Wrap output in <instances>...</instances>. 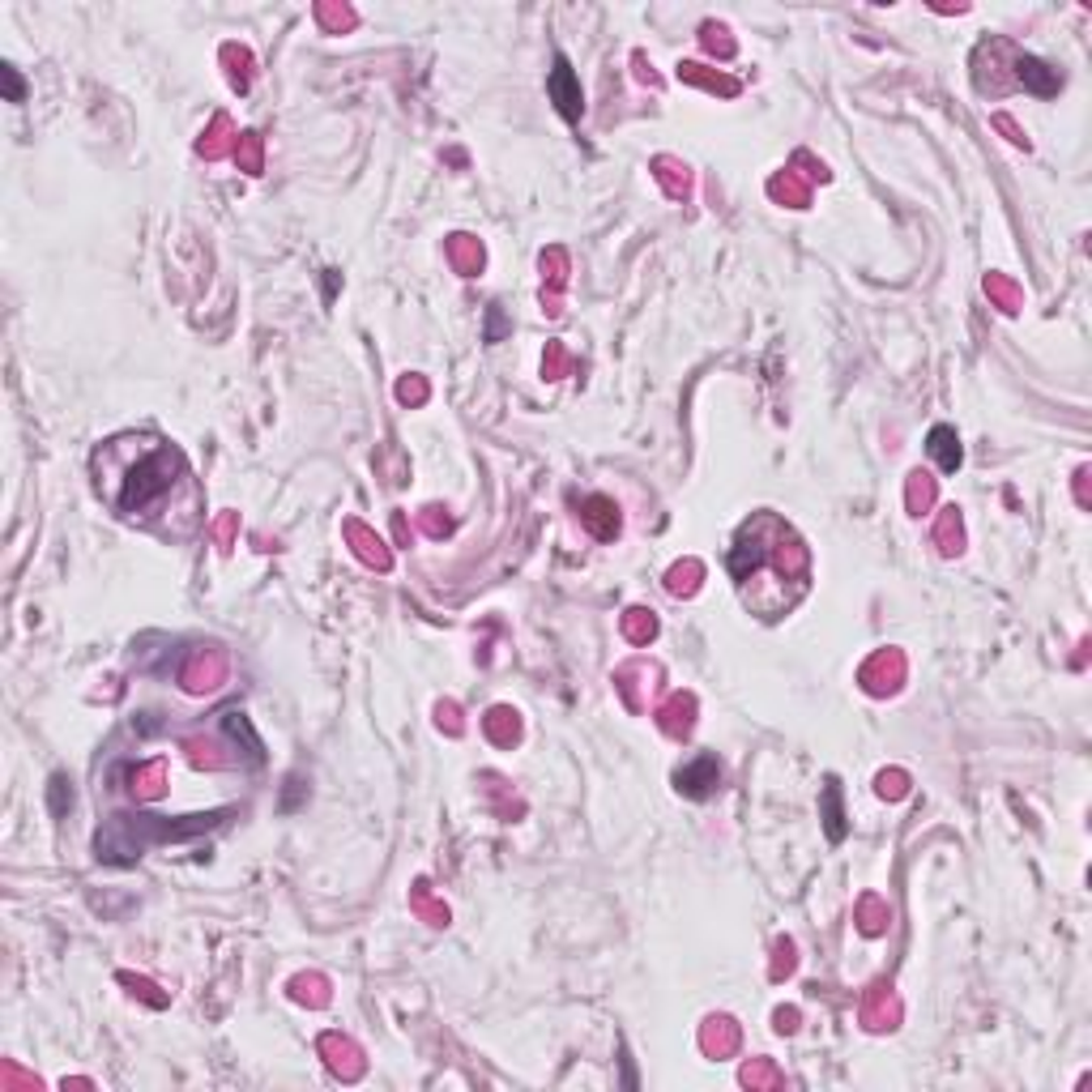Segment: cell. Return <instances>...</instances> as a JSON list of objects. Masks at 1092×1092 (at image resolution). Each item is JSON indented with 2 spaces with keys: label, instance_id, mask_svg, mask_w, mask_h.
<instances>
[{
  "label": "cell",
  "instance_id": "cell-39",
  "mask_svg": "<svg viewBox=\"0 0 1092 1092\" xmlns=\"http://www.w3.org/2000/svg\"><path fill=\"white\" fill-rule=\"evenodd\" d=\"M482 786H487V793H491V802H495V815L500 819H517V815H525V802L521 798H513V789H508V782H500V777H482Z\"/></svg>",
  "mask_w": 1092,
  "mask_h": 1092
},
{
  "label": "cell",
  "instance_id": "cell-37",
  "mask_svg": "<svg viewBox=\"0 0 1092 1092\" xmlns=\"http://www.w3.org/2000/svg\"><path fill=\"white\" fill-rule=\"evenodd\" d=\"M700 48L713 56V61H734V52H739V44H734L730 31L721 22H704L700 26Z\"/></svg>",
  "mask_w": 1092,
  "mask_h": 1092
},
{
  "label": "cell",
  "instance_id": "cell-15",
  "mask_svg": "<svg viewBox=\"0 0 1092 1092\" xmlns=\"http://www.w3.org/2000/svg\"><path fill=\"white\" fill-rule=\"evenodd\" d=\"M743 1045V1029L734 1016H708L700 1025V1049L708 1058H734Z\"/></svg>",
  "mask_w": 1092,
  "mask_h": 1092
},
{
  "label": "cell",
  "instance_id": "cell-47",
  "mask_svg": "<svg viewBox=\"0 0 1092 1092\" xmlns=\"http://www.w3.org/2000/svg\"><path fill=\"white\" fill-rule=\"evenodd\" d=\"M419 530L427 534V538H444L452 534V517H448V508H439V504H427L419 513Z\"/></svg>",
  "mask_w": 1092,
  "mask_h": 1092
},
{
  "label": "cell",
  "instance_id": "cell-52",
  "mask_svg": "<svg viewBox=\"0 0 1092 1092\" xmlns=\"http://www.w3.org/2000/svg\"><path fill=\"white\" fill-rule=\"evenodd\" d=\"M48 798H52V815H64L68 806H73V789H68V777H64V773H56V777H52Z\"/></svg>",
  "mask_w": 1092,
  "mask_h": 1092
},
{
  "label": "cell",
  "instance_id": "cell-18",
  "mask_svg": "<svg viewBox=\"0 0 1092 1092\" xmlns=\"http://www.w3.org/2000/svg\"><path fill=\"white\" fill-rule=\"evenodd\" d=\"M930 543H934V550H939L943 559H956L960 550H964V517H960L956 504L939 508V517H934V530H930Z\"/></svg>",
  "mask_w": 1092,
  "mask_h": 1092
},
{
  "label": "cell",
  "instance_id": "cell-36",
  "mask_svg": "<svg viewBox=\"0 0 1092 1092\" xmlns=\"http://www.w3.org/2000/svg\"><path fill=\"white\" fill-rule=\"evenodd\" d=\"M222 730H226V734H231V739H235V743H244V747H248V756H252V764H261V760H265V747H261V739H257V730H252V721H248L244 713H235V708H231V713H222Z\"/></svg>",
  "mask_w": 1092,
  "mask_h": 1092
},
{
  "label": "cell",
  "instance_id": "cell-9",
  "mask_svg": "<svg viewBox=\"0 0 1092 1092\" xmlns=\"http://www.w3.org/2000/svg\"><path fill=\"white\" fill-rule=\"evenodd\" d=\"M721 760L713 756V751H700V756H691L683 769H674V789L683 793V798H713V793L721 789Z\"/></svg>",
  "mask_w": 1092,
  "mask_h": 1092
},
{
  "label": "cell",
  "instance_id": "cell-56",
  "mask_svg": "<svg viewBox=\"0 0 1092 1092\" xmlns=\"http://www.w3.org/2000/svg\"><path fill=\"white\" fill-rule=\"evenodd\" d=\"M798 1020H802L798 1007H777V1012H773V1029L777 1032H798Z\"/></svg>",
  "mask_w": 1092,
  "mask_h": 1092
},
{
  "label": "cell",
  "instance_id": "cell-44",
  "mask_svg": "<svg viewBox=\"0 0 1092 1092\" xmlns=\"http://www.w3.org/2000/svg\"><path fill=\"white\" fill-rule=\"evenodd\" d=\"M875 793H879V798H888V802L905 798V793H910V773H905V769H884V773L875 777Z\"/></svg>",
  "mask_w": 1092,
  "mask_h": 1092
},
{
  "label": "cell",
  "instance_id": "cell-28",
  "mask_svg": "<svg viewBox=\"0 0 1092 1092\" xmlns=\"http://www.w3.org/2000/svg\"><path fill=\"white\" fill-rule=\"evenodd\" d=\"M222 64H226V81H231V90L239 94H248L252 90V52L244 44H222Z\"/></svg>",
  "mask_w": 1092,
  "mask_h": 1092
},
{
  "label": "cell",
  "instance_id": "cell-10",
  "mask_svg": "<svg viewBox=\"0 0 1092 1092\" xmlns=\"http://www.w3.org/2000/svg\"><path fill=\"white\" fill-rule=\"evenodd\" d=\"M316 1049H320L324 1067H329L337 1080H346V1084L363 1080L367 1058H363V1049L346 1037V1032H320V1037H316Z\"/></svg>",
  "mask_w": 1092,
  "mask_h": 1092
},
{
  "label": "cell",
  "instance_id": "cell-27",
  "mask_svg": "<svg viewBox=\"0 0 1092 1092\" xmlns=\"http://www.w3.org/2000/svg\"><path fill=\"white\" fill-rule=\"evenodd\" d=\"M854 921H858V930L867 934V939H879L888 926H892V910H888V901L884 897H875V892H867V897L858 901V910H854Z\"/></svg>",
  "mask_w": 1092,
  "mask_h": 1092
},
{
  "label": "cell",
  "instance_id": "cell-20",
  "mask_svg": "<svg viewBox=\"0 0 1092 1092\" xmlns=\"http://www.w3.org/2000/svg\"><path fill=\"white\" fill-rule=\"evenodd\" d=\"M654 180H658V188L670 196V201H687V196H691V172H687V163L670 159V154H658V159H654Z\"/></svg>",
  "mask_w": 1092,
  "mask_h": 1092
},
{
  "label": "cell",
  "instance_id": "cell-25",
  "mask_svg": "<svg viewBox=\"0 0 1092 1092\" xmlns=\"http://www.w3.org/2000/svg\"><path fill=\"white\" fill-rule=\"evenodd\" d=\"M410 910H415V917H419V921H427V926H448V917H452V913H448V905L435 897L427 879H419V884L410 888Z\"/></svg>",
  "mask_w": 1092,
  "mask_h": 1092
},
{
  "label": "cell",
  "instance_id": "cell-40",
  "mask_svg": "<svg viewBox=\"0 0 1092 1092\" xmlns=\"http://www.w3.org/2000/svg\"><path fill=\"white\" fill-rule=\"evenodd\" d=\"M543 278H546V287L550 295H559L563 287H568V252L563 248H546L543 252Z\"/></svg>",
  "mask_w": 1092,
  "mask_h": 1092
},
{
  "label": "cell",
  "instance_id": "cell-26",
  "mask_svg": "<svg viewBox=\"0 0 1092 1092\" xmlns=\"http://www.w3.org/2000/svg\"><path fill=\"white\" fill-rule=\"evenodd\" d=\"M287 995L303 1007H329L333 990H329V977H320V973H295L287 982Z\"/></svg>",
  "mask_w": 1092,
  "mask_h": 1092
},
{
  "label": "cell",
  "instance_id": "cell-31",
  "mask_svg": "<svg viewBox=\"0 0 1092 1092\" xmlns=\"http://www.w3.org/2000/svg\"><path fill=\"white\" fill-rule=\"evenodd\" d=\"M739 1080H743V1088H751V1092H773V1088H786V1075H782V1067H777L773 1058H751V1062H743Z\"/></svg>",
  "mask_w": 1092,
  "mask_h": 1092
},
{
  "label": "cell",
  "instance_id": "cell-49",
  "mask_svg": "<svg viewBox=\"0 0 1092 1092\" xmlns=\"http://www.w3.org/2000/svg\"><path fill=\"white\" fill-rule=\"evenodd\" d=\"M35 1092L39 1088V1075H31V1071H22L18 1062H5V1067H0V1092Z\"/></svg>",
  "mask_w": 1092,
  "mask_h": 1092
},
{
  "label": "cell",
  "instance_id": "cell-32",
  "mask_svg": "<svg viewBox=\"0 0 1092 1092\" xmlns=\"http://www.w3.org/2000/svg\"><path fill=\"white\" fill-rule=\"evenodd\" d=\"M934 495H939V487H934V478L926 470H913L905 478V508H910V517H926L934 508Z\"/></svg>",
  "mask_w": 1092,
  "mask_h": 1092
},
{
  "label": "cell",
  "instance_id": "cell-17",
  "mask_svg": "<svg viewBox=\"0 0 1092 1092\" xmlns=\"http://www.w3.org/2000/svg\"><path fill=\"white\" fill-rule=\"evenodd\" d=\"M235 146H239L235 124H231L226 111H218V116L209 120V129L201 133V141H196V154H201L205 163H218V159H226V154H235Z\"/></svg>",
  "mask_w": 1092,
  "mask_h": 1092
},
{
  "label": "cell",
  "instance_id": "cell-43",
  "mask_svg": "<svg viewBox=\"0 0 1092 1092\" xmlns=\"http://www.w3.org/2000/svg\"><path fill=\"white\" fill-rule=\"evenodd\" d=\"M183 751H188V760L196 769H226V764H231V756H222L218 743H209V739H183Z\"/></svg>",
  "mask_w": 1092,
  "mask_h": 1092
},
{
  "label": "cell",
  "instance_id": "cell-59",
  "mask_svg": "<svg viewBox=\"0 0 1092 1092\" xmlns=\"http://www.w3.org/2000/svg\"><path fill=\"white\" fill-rule=\"evenodd\" d=\"M504 337V316H500V307H491V329H487V342H500Z\"/></svg>",
  "mask_w": 1092,
  "mask_h": 1092
},
{
  "label": "cell",
  "instance_id": "cell-48",
  "mask_svg": "<svg viewBox=\"0 0 1092 1092\" xmlns=\"http://www.w3.org/2000/svg\"><path fill=\"white\" fill-rule=\"evenodd\" d=\"M435 726L448 734V739H461L465 734V721H461V704L457 700H439L435 704Z\"/></svg>",
  "mask_w": 1092,
  "mask_h": 1092
},
{
  "label": "cell",
  "instance_id": "cell-3",
  "mask_svg": "<svg viewBox=\"0 0 1092 1092\" xmlns=\"http://www.w3.org/2000/svg\"><path fill=\"white\" fill-rule=\"evenodd\" d=\"M231 811H209V815H180V819H163V815H111L94 836L98 862H124L141 858L150 845H167V841H192L209 828H218Z\"/></svg>",
  "mask_w": 1092,
  "mask_h": 1092
},
{
  "label": "cell",
  "instance_id": "cell-51",
  "mask_svg": "<svg viewBox=\"0 0 1092 1092\" xmlns=\"http://www.w3.org/2000/svg\"><path fill=\"white\" fill-rule=\"evenodd\" d=\"M431 397V385L423 376H406V380H397V402L402 406H423Z\"/></svg>",
  "mask_w": 1092,
  "mask_h": 1092
},
{
  "label": "cell",
  "instance_id": "cell-19",
  "mask_svg": "<svg viewBox=\"0 0 1092 1092\" xmlns=\"http://www.w3.org/2000/svg\"><path fill=\"white\" fill-rule=\"evenodd\" d=\"M926 452L934 457V465H939L943 474H956V470H960V461H964L960 435H956V427H947V423H939V427H930V435H926Z\"/></svg>",
  "mask_w": 1092,
  "mask_h": 1092
},
{
  "label": "cell",
  "instance_id": "cell-24",
  "mask_svg": "<svg viewBox=\"0 0 1092 1092\" xmlns=\"http://www.w3.org/2000/svg\"><path fill=\"white\" fill-rule=\"evenodd\" d=\"M482 261H487V252H482V244H478L474 235H465V231L448 235V265L457 269L461 278H478L482 274Z\"/></svg>",
  "mask_w": 1092,
  "mask_h": 1092
},
{
  "label": "cell",
  "instance_id": "cell-22",
  "mask_svg": "<svg viewBox=\"0 0 1092 1092\" xmlns=\"http://www.w3.org/2000/svg\"><path fill=\"white\" fill-rule=\"evenodd\" d=\"M129 793L137 802H154L167 793V760H150V764H137L129 773Z\"/></svg>",
  "mask_w": 1092,
  "mask_h": 1092
},
{
  "label": "cell",
  "instance_id": "cell-53",
  "mask_svg": "<svg viewBox=\"0 0 1092 1092\" xmlns=\"http://www.w3.org/2000/svg\"><path fill=\"white\" fill-rule=\"evenodd\" d=\"M0 81H5V98H9V103H22V98H26V81H22L18 68L0 64Z\"/></svg>",
  "mask_w": 1092,
  "mask_h": 1092
},
{
  "label": "cell",
  "instance_id": "cell-16",
  "mask_svg": "<svg viewBox=\"0 0 1092 1092\" xmlns=\"http://www.w3.org/2000/svg\"><path fill=\"white\" fill-rule=\"evenodd\" d=\"M678 81H687V86H700L708 94H721V98H734V94H743V81L739 77H726V73H717V68H708L700 61H683L678 64Z\"/></svg>",
  "mask_w": 1092,
  "mask_h": 1092
},
{
  "label": "cell",
  "instance_id": "cell-50",
  "mask_svg": "<svg viewBox=\"0 0 1092 1092\" xmlns=\"http://www.w3.org/2000/svg\"><path fill=\"white\" fill-rule=\"evenodd\" d=\"M235 534H239V513H222L214 525H209V538H214V546L222 550H235Z\"/></svg>",
  "mask_w": 1092,
  "mask_h": 1092
},
{
  "label": "cell",
  "instance_id": "cell-1",
  "mask_svg": "<svg viewBox=\"0 0 1092 1092\" xmlns=\"http://www.w3.org/2000/svg\"><path fill=\"white\" fill-rule=\"evenodd\" d=\"M94 487L116 517L172 530L176 538L192 534L201 521V487L188 470V457L159 435H116L94 452Z\"/></svg>",
  "mask_w": 1092,
  "mask_h": 1092
},
{
  "label": "cell",
  "instance_id": "cell-6",
  "mask_svg": "<svg viewBox=\"0 0 1092 1092\" xmlns=\"http://www.w3.org/2000/svg\"><path fill=\"white\" fill-rule=\"evenodd\" d=\"M905 670H910V666H905L901 649H879V654H871L867 662L858 666V683H862L867 696L884 700V696H892V691H901Z\"/></svg>",
  "mask_w": 1092,
  "mask_h": 1092
},
{
  "label": "cell",
  "instance_id": "cell-34",
  "mask_svg": "<svg viewBox=\"0 0 1092 1092\" xmlns=\"http://www.w3.org/2000/svg\"><path fill=\"white\" fill-rule=\"evenodd\" d=\"M316 22H320L324 35H346V31L359 26V13H354L350 5H342V0H320V5H316Z\"/></svg>",
  "mask_w": 1092,
  "mask_h": 1092
},
{
  "label": "cell",
  "instance_id": "cell-38",
  "mask_svg": "<svg viewBox=\"0 0 1092 1092\" xmlns=\"http://www.w3.org/2000/svg\"><path fill=\"white\" fill-rule=\"evenodd\" d=\"M235 163H239V172H248V176H261L265 172V141H261V133H239Z\"/></svg>",
  "mask_w": 1092,
  "mask_h": 1092
},
{
  "label": "cell",
  "instance_id": "cell-46",
  "mask_svg": "<svg viewBox=\"0 0 1092 1092\" xmlns=\"http://www.w3.org/2000/svg\"><path fill=\"white\" fill-rule=\"evenodd\" d=\"M789 167H793V172H798V176H802L806 183H811V188H815V183H828V180H832V172H828V167L819 163L815 154H806V150H798V154H793V159H789Z\"/></svg>",
  "mask_w": 1092,
  "mask_h": 1092
},
{
  "label": "cell",
  "instance_id": "cell-30",
  "mask_svg": "<svg viewBox=\"0 0 1092 1092\" xmlns=\"http://www.w3.org/2000/svg\"><path fill=\"white\" fill-rule=\"evenodd\" d=\"M619 632L628 645H649L658 636V615L649 611V606H628L619 619Z\"/></svg>",
  "mask_w": 1092,
  "mask_h": 1092
},
{
  "label": "cell",
  "instance_id": "cell-11",
  "mask_svg": "<svg viewBox=\"0 0 1092 1092\" xmlns=\"http://www.w3.org/2000/svg\"><path fill=\"white\" fill-rule=\"evenodd\" d=\"M546 94H550V103L559 107V116L568 120V124L580 120V111H585V94H580V81L572 73L568 56H555V68H550V77H546Z\"/></svg>",
  "mask_w": 1092,
  "mask_h": 1092
},
{
  "label": "cell",
  "instance_id": "cell-55",
  "mask_svg": "<svg viewBox=\"0 0 1092 1092\" xmlns=\"http://www.w3.org/2000/svg\"><path fill=\"white\" fill-rule=\"evenodd\" d=\"M632 68H636V81H641V86H654V90H662V77L654 73V64H649V56H645V52H632Z\"/></svg>",
  "mask_w": 1092,
  "mask_h": 1092
},
{
  "label": "cell",
  "instance_id": "cell-12",
  "mask_svg": "<svg viewBox=\"0 0 1092 1092\" xmlns=\"http://www.w3.org/2000/svg\"><path fill=\"white\" fill-rule=\"evenodd\" d=\"M696 696L691 691H674V696H666L658 708H654V721H658V730L666 734V739H678L683 743L691 730H696Z\"/></svg>",
  "mask_w": 1092,
  "mask_h": 1092
},
{
  "label": "cell",
  "instance_id": "cell-42",
  "mask_svg": "<svg viewBox=\"0 0 1092 1092\" xmlns=\"http://www.w3.org/2000/svg\"><path fill=\"white\" fill-rule=\"evenodd\" d=\"M798 969V947H793L789 934H782V939L773 943V964H769V977L773 982H786V977Z\"/></svg>",
  "mask_w": 1092,
  "mask_h": 1092
},
{
  "label": "cell",
  "instance_id": "cell-4",
  "mask_svg": "<svg viewBox=\"0 0 1092 1092\" xmlns=\"http://www.w3.org/2000/svg\"><path fill=\"white\" fill-rule=\"evenodd\" d=\"M973 86L982 94H1012V90H1029V94H1058L1062 90V73L1049 68L1045 61H1037L1032 52H1025L1012 39H986L973 52Z\"/></svg>",
  "mask_w": 1092,
  "mask_h": 1092
},
{
  "label": "cell",
  "instance_id": "cell-14",
  "mask_svg": "<svg viewBox=\"0 0 1092 1092\" xmlns=\"http://www.w3.org/2000/svg\"><path fill=\"white\" fill-rule=\"evenodd\" d=\"M580 525H585L598 543H615L619 530H623L619 504L611 500V495H585V500H580Z\"/></svg>",
  "mask_w": 1092,
  "mask_h": 1092
},
{
  "label": "cell",
  "instance_id": "cell-13",
  "mask_svg": "<svg viewBox=\"0 0 1092 1092\" xmlns=\"http://www.w3.org/2000/svg\"><path fill=\"white\" fill-rule=\"evenodd\" d=\"M342 534H346V543L350 550L359 555L367 568H376V572H393V550L385 546V538H380L376 530H367V525L359 517H346L342 521Z\"/></svg>",
  "mask_w": 1092,
  "mask_h": 1092
},
{
  "label": "cell",
  "instance_id": "cell-29",
  "mask_svg": "<svg viewBox=\"0 0 1092 1092\" xmlns=\"http://www.w3.org/2000/svg\"><path fill=\"white\" fill-rule=\"evenodd\" d=\"M819 815H824L828 841L841 845L849 828H845V806H841V786H836V777H828V786H824V798H819Z\"/></svg>",
  "mask_w": 1092,
  "mask_h": 1092
},
{
  "label": "cell",
  "instance_id": "cell-2",
  "mask_svg": "<svg viewBox=\"0 0 1092 1092\" xmlns=\"http://www.w3.org/2000/svg\"><path fill=\"white\" fill-rule=\"evenodd\" d=\"M726 568L751 615L782 619L811 589V550L777 513H756L739 525Z\"/></svg>",
  "mask_w": 1092,
  "mask_h": 1092
},
{
  "label": "cell",
  "instance_id": "cell-5",
  "mask_svg": "<svg viewBox=\"0 0 1092 1092\" xmlns=\"http://www.w3.org/2000/svg\"><path fill=\"white\" fill-rule=\"evenodd\" d=\"M615 691L628 704V713H649V704L662 691V666L649 658H632L615 666Z\"/></svg>",
  "mask_w": 1092,
  "mask_h": 1092
},
{
  "label": "cell",
  "instance_id": "cell-57",
  "mask_svg": "<svg viewBox=\"0 0 1092 1092\" xmlns=\"http://www.w3.org/2000/svg\"><path fill=\"white\" fill-rule=\"evenodd\" d=\"M1088 465H1080V470H1075V504L1080 508H1092V495H1088Z\"/></svg>",
  "mask_w": 1092,
  "mask_h": 1092
},
{
  "label": "cell",
  "instance_id": "cell-7",
  "mask_svg": "<svg viewBox=\"0 0 1092 1092\" xmlns=\"http://www.w3.org/2000/svg\"><path fill=\"white\" fill-rule=\"evenodd\" d=\"M226 670H231V662H226L222 649H214V645L192 649L180 670V683H183V691H192V696H205V691H218L226 683Z\"/></svg>",
  "mask_w": 1092,
  "mask_h": 1092
},
{
  "label": "cell",
  "instance_id": "cell-33",
  "mask_svg": "<svg viewBox=\"0 0 1092 1092\" xmlns=\"http://www.w3.org/2000/svg\"><path fill=\"white\" fill-rule=\"evenodd\" d=\"M704 580V563L700 559H678L670 572H666V593L670 598H691Z\"/></svg>",
  "mask_w": 1092,
  "mask_h": 1092
},
{
  "label": "cell",
  "instance_id": "cell-21",
  "mask_svg": "<svg viewBox=\"0 0 1092 1092\" xmlns=\"http://www.w3.org/2000/svg\"><path fill=\"white\" fill-rule=\"evenodd\" d=\"M482 730H487V739L495 747H517L521 743V713L513 704H495V708H487V717H482Z\"/></svg>",
  "mask_w": 1092,
  "mask_h": 1092
},
{
  "label": "cell",
  "instance_id": "cell-41",
  "mask_svg": "<svg viewBox=\"0 0 1092 1092\" xmlns=\"http://www.w3.org/2000/svg\"><path fill=\"white\" fill-rule=\"evenodd\" d=\"M116 982H120L124 990H129V995H133V999H141V1003H150V1007H159V1012H163V1007H167V1003H172V999H167V995H163V990H159V986H154V982H150V977H137V973H116Z\"/></svg>",
  "mask_w": 1092,
  "mask_h": 1092
},
{
  "label": "cell",
  "instance_id": "cell-23",
  "mask_svg": "<svg viewBox=\"0 0 1092 1092\" xmlns=\"http://www.w3.org/2000/svg\"><path fill=\"white\" fill-rule=\"evenodd\" d=\"M769 196L777 205H789V209H806L811 205V183H806L793 167H786V172H777L769 180Z\"/></svg>",
  "mask_w": 1092,
  "mask_h": 1092
},
{
  "label": "cell",
  "instance_id": "cell-58",
  "mask_svg": "<svg viewBox=\"0 0 1092 1092\" xmlns=\"http://www.w3.org/2000/svg\"><path fill=\"white\" fill-rule=\"evenodd\" d=\"M393 538H397V546L410 543V521H406V513H393Z\"/></svg>",
  "mask_w": 1092,
  "mask_h": 1092
},
{
  "label": "cell",
  "instance_id": "cell-54",
  "mask_svg": "<svg viewBox=\"0 0 1092 1092\" xmlns=\"http://www.w3.org/2000/svg\"><path fill=\"white\" fill-rule=\"evenodd\" d=\"M995 129L1012 141V146H1020V150H1029V137H1025V129H1020V124L1007 116V111H995Z\"/></svg>",
  "mask_w": 1092,
  "mask_h": 1092
},
{
  "label": "cell",
  "instance_id": "cell-35",
  "mask_svg": "<svg viewBox=\"0 0 1092 1092\" xmlns=\"http://www.w3.org/2000/svg\"><path fill=\"white\" fill-rule=\"evenodd\" d=\"M986 295L999 311H1007V316H1016V311L1025 307V291H1020L1007 274H986Z\"/></svg>",
  "mask_w": 1092,
  "mask_h": 1092
},
{
  "label": "cell",
  "instance_id": "cell-45",
  "mask_svg": "<svg viewBox=\"0 0 1092 1092\" xmlns=\"http://www.w3.org/2000/svg\"><path fill=\"white\" fill-rule=\"evenodd\" d=\"M572 372V354L563 342H546V354H543V376L546 380H563Z\"/></svg>",
  "mask_w": 1092,
  "mask_h": 1092
},
{
  "label": "cell",
  "instance_id": "cell-8",
  "mask_svg": "<svg viewBox=\"0 0 1092 1092\" xmlns=\"http://www.w3.org/2000/svg\"><path fill=\"white\" fill-rule=\"evenodd\" d=\"M901 1016H905V1007L897 999V986H892V982L867 986V995H862V1003H858L862 1029H867V1032H892V1029L901 1025Z\"/></svg>",
  "mask_w": 1092,
  "mask_h": 1092
}]
</instances>
